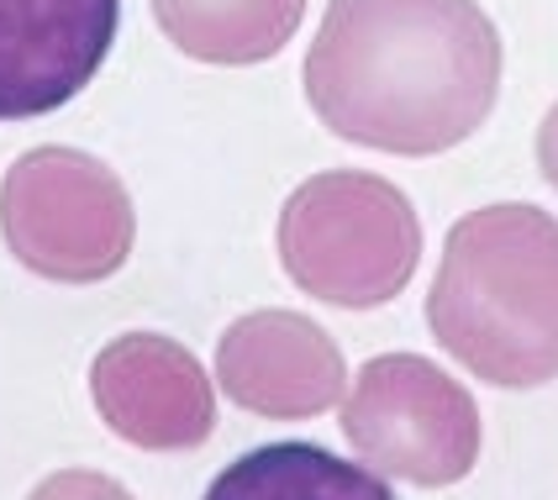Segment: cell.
<instances>
[{"label":"cell","mask_w":558,"mask_h":500,"mask_svg":"<svg viewBox=\"0 0 558 500\" xmlns=\"http://www.w3.org/2000/svg\"><path fill=\"white\" fill-rule=\"evenodd\" d=\"M500 95V32L480 0H332L306 100L342 143L427 158L474 137Z\"/></svg>","instance_id":"1"},{"label":"cell","mask_w":558,"mask_h":500,"mask_svg":"<svg viewBox=\"0 0 558 500\" xmlns=\"http://www.w3.org/2000/svg\"><path fill=\"white\" fill-rule=\"evenodd\" d=\"M427 327L448 358L496 390L558 379V221L537 206L469 211L437 264Z\"/></svg>","instance_id":"2"},{"label":"cell","mask_w":558,"mask_h":500,"mask_svg":"<svg viewBox=\"0 0 558 500\" xmlns=\"http://www.w3.org/2000/svg\"><path fill=\"white\" fill-rule=\"evenodd\" d=\"M422 258V221L379 174L332 169L295 190L279 211V264L306 295L374 312L396 301Z\"/></svg>","instance_id":"3"},{"label":"cell","mask_w":558,"mask_h":500,"mask_svg":"<svg viewBox=\"0 0 558 500\" xmlns=\"http://www.w3.org/2000/svg\"><path fill=\"white\" fill-rule=\"evenodd\" d=\"M132 232L126 185L80 148H32L0 180V237L37 280H111L132 253Z\"/></svg>","instance_id":"4"},{"label":"cell","mask_w":558,"mask_h":500,"mask_svg":"<svg viewBox=\"0 0 558 500\" xmlns=\"http://www.w3.org/2000/svg\"><path fill=\"white\" fill-rule=\"evenodd\" d=\"M342 438L374 474L442 490L480 464V406L433 358L379 353L348 379Z\"/></svg>","instance_id":"5"},{"label":"cell","mask_w":558,"mask_h":500,"mask_svg":"<svg viewBox=\"0 0 558 500\" xmlns=\"http://www.w3.org/2000/svg\"><path fill=\"white\" fill-rule=\"evenodd\" d=\"M100 422L143 453H190L217 432V385L201 358L163 332H126L90 364Z\"/></svg>","instance_id":"6"},{"label":"cell","mask_w":558,"mask_h":500,"mask_svg":"<svg viewBox=\"0 0 558 500\" xmlns=\"http://www.w3.org/2000/svg\"><path fill=\"white\" fill-rule=\"evenodd\" d=\"M122 0H0V122L69 106L100 74Z\"/></svg>","instance_id":"7"},{"label":"cell","mask_w":558,"mask_h":500,"mask_svg":"<svg viewBox=\"0 0 558 500\" xmlns=\"http://www.w3.org/2000/svg\"><path fill=\"white\" fill-rule=\"evenodd\" d=\"M232 406L269 422H311L342 406V347L301 312H248L217 343V375Z\"/></svg>","instance_id":"8"},{"label":"cell","mask_w":558,"mask_h":500,"mask_svg":"<svg viewBox=\"0 0 558 500\" xmlns=\"http://www.w3.org/2000/svg\"><path fill=\"white\" fill-rule=\"evenodd\" d=\"M163 37L201 63H264L295 37L306 0H154Z\"/></svg>","instance_id":"9"},{"label":"cell","mask_w":558,"mask_h":500,"mask_svg":"<svg viewBox=\"0 0 558 500\" xmlns=\"http://www.w3.org/2000/svg\"><path fill=\"white\" fill-rule=\"evenodd\" d=\"M206 500H396L385 474L348 464L316 442H269L232 459L211 479Z\"/></svg>","instance_id":"10"},{"label":"cell","mask_w":558,"mask_h":500,"mask_svg":"<svg viewBox=\"0 0 558 500\" xmlns=\"http://www.w3.org/2000/svg\"><path fill=\"white\" fill-rule=\"evenodd\" d=\"M27 500H132V490L100 469H59L48 474Z\"/></svg>","instance_id":"11"},{"label":"cell","mask_w":558,"mask_h":500,"mask_svg":"<svg viewBox=\"0 0 558 500\" xmlns=\"http://www.w3.org/2000/svg\"><path fill=\"white\" fill-rule=\"evenodd\" d=\"M537 169L558 190V100H554V111L543 117V126H537Z\"/></svg>","instance_id":"12"}]
</instances>
